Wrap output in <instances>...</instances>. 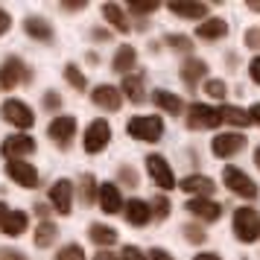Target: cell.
Instances as JSON below:
<instances>
[{
	"instance_id": "38",
	"label": "cell",
	"mask_w": 260,
	"mask_h": 260,
	"mask_svg": "<svg viewBox=\"0 0 260 260\" xmlns=\"http://www.w3.org/2000/svg\"><path fill=\"white\" fill-rule=\"evenodd\" d=\"M184 237H187L190 243H205V240H208V234L202 231L199 225H187V228H184Z\"/></svg>"
},
{
	"instance_id": "45",
	"label": "cell",
	"mask_w": 260,
	"mask_h": 260,
	"mask_svg": "<svg viewBox=\"0 0 260 260\" xmlns=\"http://www.w3.org/2000/svg\"><path fill=\"white\" fill-rule=\"evenodd\" d=\"M9 26H12V18H9V12H3V9H0V36H3V32H9Z\"/></svg>"
},
{
	"instance_id": "1",
	"label": "cell",
	"mask_w": 260,
	"mask_h": 260,
	"mask_svg": "<svg viewBox=\"0 0 260 260\" xmlns=\"http://www.w3.org/2000/svg\"><path fill=\"white\" fill-rule=\"evenodd\" d=\"M234 237L240 243H254V240H260V213L254 208H237Z\"/></svg>"
},
{
	"instance_id": "46",
	"label": "cell",
	"mask_w": 260,
	"mask_h": 260,
	"mask_svg": "<svg viewBox=\"0 0 260 260\" xmlns=\"http://www.w3.org/2000/svg\"><path fill=\"white\" fill-rule=\"evenodd\" d=\"M248 120H251V123H257V126H260V103H254V106L248 108Z\"/></svg>"
},
{
	"instance_id": "23",
	"label": "cell",
	"mask_w": 260,
	"mask_h": 260,
	"mask_svg": "<svg viewBox=\"0 0 260 260\" xmlns=\"http://www.w3.org/2000/svg\"><path fill=\"white\" fill-rule=\"evenodd\" d=\"M170 12L178 15V18H193V21H202L208 15V3H170Z\"/></svg>"
},
{
	"instance_id": "29",
	"label": "cell",
	"mask_w": 260,
	"mask_h": 260,
	"mask_svg": "<svg viewBox=\"0 0 260 260\" xmlns=\"http://www.w3.org/2000/svg\"><path fill=\"white\" fill-rule=\"evenodd\" d=\"M56 237H59V228L44 219V222L38 225V231H36V246L38 248H47V246H53V243H56Z\"/></svg>"
},
{
	"instance_id": "28",
	"label": "cell",
	"mask_w": 260,
	"mask_h": 260,
	"mask_svg": "<svg viewBox=\"0 0 260 260\" xmlns=\"http://www.w3.org/2000/svg\"><path fill=\"white\" fill-rule=\"evenodd\" d=\"M219 117H222V123H231V126H248L251 120H248V111H243V108L237 106H222L219 108Z\"/></svg>"
},
{
	"instance_id": "32",
	"label": "cell",
	"mask_w": 260,
	"mask_h": 260,
	"mask_svg": "<svg viewBox=\"0 0 260 260\" xmlns=\"http://www.w3.org/2000/svg\"><path fill=\"white\" fill-rule=\"evenodd\" d=\"M64 79L73 85V88H79L82 91L85 85H88V79H85V73L76 68V64H64Z\"/></svg>"
},
{
	"instance_id": "19",
	"label": "cell",
	"mask_w": 260,
	"mask_h": 260,
	"mask_svg": "<svg viewBox=\"0 0 260 260\" xmlns=\"http://www.w3.org/2000/svg\"><path fill=\"white\" fill-rule=\"evenodd\" d=\"M26 225H29V216H26L24 211H6V213H3V219H0V228H3V234H9V237L24 234Z\"/></svg>"
},
{
	"instance_id": "25",
	"label": "cell",
	"mask_w": 260,
	"mask_h": 260,
	"mask_svg": "<svg viewBox=\"0 0 260 260\" xmlns=\"http://www.w3.org/2000/svg\"><path fill=\"white\" fill-rule=\"evenodd\" d=\"M135 61H138V53H135V47H129V44H120V50L114 53V71L117 73H129L132 68H135Z\"/></svg>"
},
{
	"instance_id": "18",
	"label": "cell",
	"mask_w": 260,
	"mask_h": 260,
	"mask_svg": "<svg viewBox=\"0 0 260 260\" xmlns=\"http://www.w3.org/2000/svg\"><path fill=\"white\" fill-rule=\"evenodd\" d=\"M187 211L193 213V216L205 219V222H216V219L222 216V208H219L213 199H190L187 202Z\"/></svg>"
},
{
	"instance_id": "34",
	"label": "cell",
	"mask_w": 260,
	"mask_h": 260,
	"mask_svg": "<svg viewBox=\"0 0 260 260\" xmlns=\"http://www.w3.org/2000/svg\"><path fill=\"white\" fill-rule=\"evenodd\" d=\"M205 94L213 96V100H222V96L228 94V88H225L222 79H208V82H205Z\"/></svg>"
},
{
	"instance_id": "31",
	"label": "cell",
	"mask_w": 260,
	"mask_h": 260,
	"mask_svg": "<svg viewBox=\"0 0 260 260\" xmlns=\"http://www.w3.org/2000/svg\"><path fill=\"white\" fill-rule=\"evenodd\" d=\"M79 193H82L85 205H94V199H96V181H94V176H82V178H79Z\"/></svg>"
},
{
	"instance_id": "2",
	"label": "cell",
	"mask_w": 260,
	"mask_h": 260,
	"mask_svg": "<svg viewBox=\"0 0 260 260\" xmlns=\"http://www.w3.org/2000/svg\"><path fill=\"white\" fill-rule=\"evenodd\" d=\"M129 135L135 141L155 143L164 138V120L158 114H146V117H132L129 120Z\"/></svg>"
},
{
	"instance_id": "26",
	"label": "cell",
	"mask_w": 260,
	"mask_h": 260,
	"mask_svg": "<svg viewBox=\"0 0 260 260\" xmlns=\"http://www.w3.org/2000/svg\"><path fill=\"white\" fill-rule=\"evenodd\" d=\"M88 237H91L94 246H114V243H117V231H114V228H108V225H96V222L88 228Z\"/></svg>"
},
{
	"instance_id": "21",
	"label": "cell",
	"mask_w": 260,
	"mask_h": 260,
	"mask_svg": "<svg viewBox=\"0 0 260 260\" xmlns=\"http://www.w3.org/2000/svg\"><path fill=\"white\" fill-rule=\"evenodd\" d=\"M196 36L205 38V41H216V38H225V36H228V24H225L222 18H211V21H202L199 29H196Z\"/></svg>"
},
{
	"instance_id": "6",
	"label": "cell",
	"mask_w": 260,
	"mask_h": 260,
	"mask_svg": "<svg viewBox=\"0 0 260 260\" xmlns=\"http://www.w3.org/2000/svg\"><path fill=\"white\" fill-rule=\"evenodd\" d=\"M108 141H111V129H108V123L106 120H94L88 129H85V152L88 155H96V152H103L108 146Z\"/></svg>"
},
{
	"instance_id": "50",
	"label": "cell",
	"mask_w": 260,
	"mask_h": 260,
	"mask_svg": "<svg viewBox=\"0 0 260 260\" xmlns=\"http://www.w3.org/2000/svg\"><path fill=\"white\" fill-rule=\"evenodd\" d=\"M193 260H222L219 254H213V251H202V254H196Z\"/></svg>"
},
{
	"instance_id": "4",
	"label": "cell",
	"mask_w": 260,
	"mask_h": 260,
	"mask_svg": "<svg viewBox=\"0 0 260 260\" xmlns=\"http://www.w3.org/2000/svg\"><path fill=\"white\" fill-rule=\"evenodd\" d=\"M222 117L213 106H205V103H193L187 111V129H213L219 126Z\"/></svg>"
},
{
	"instance_id": "44",
	"label": "cell",
	"mask_w": 260,
	"mask_h": 260,
	"mask_svg": "<svg viewBox=\"0 0 260 260\" xmlns=\"http://www.w3.org/2000/svg\"><path fill=\"white\" fill-rule=\"evenodd\" d=\"M59 106H61V96L59 94H44V108H47V111H50V108L56 111Z\"/></svg>"
},
{
	"instance_id": "48",
	"label": "cell",
	"mask_w": 260,
	"mask_h": 260,
	"mask_svg": "<svg viewBox=\"0 0 260 260\" xmlns=\"http://www.w3.org/2000/svg\"><path fill=\"white\" fill-rule=\"evenodd\" d=\"M61 9H64V12H82V9H85V3H64Z\"/></svg>"
},
{
	"instance_id": "33",
	"label": "cell",
	"mask_w": 260,
	"mask_h": 260,
	"mask_svg": "<svg viewBox=\"0 0 260 260\" xmlns=\"http://www.w3.org/2000/svg\"><path fill=\"white\" fill-rule=\"evenodd\" d=\"M56 260H85V251H82V246L68 243V246H61V251L56 254Z\"/></svg>"
},
{
	"instance_id": "47",
	"label": "cell",
	"mask_w": 260,
	"mask_h": 260,
	"mask_svg": "<svg viewBox=\"0 0 260 260\" xmlns=\"http://www.w3.org/2000/svg\"><path fill=\"white\" fill-rule=\"evenodd\" d=\"M149 260H173V257L167 254L164 248H152V251H149Z\"/></svg>"
},
{
	"instance_id": "39",
	"label": "cell",
	"mask_w": 260,
	"mask_h": 260,
	"mask_svg": "<svg viewBox=\"0 0 260 260\" xmlns=\"http://www.w3.org/2000/svg\"><path fill=\"white\" fill-rule=\"evenodd\" d=\"M120 260H146L143 257V251L138 246H123V251H120Z\"/></svg>"
},
{
	"instance_id": "35",
	"label": "cell",
	"mask_w": 260,
	"mask_h": 260,
	"mask_svg": "<svg viewBox=\"0 0 260 260\" xmlns=\"http://www.w3.org/2000/svg\"><path fill=\"white\" fill-rule=\"evenodd\" d=\"M167 44L173 50H178V53H190L193 50V44H190L187 36H178V32H173V36H167Z\"/></svg>"
},
{
	"instance_id": "3",
	"label": "cell",
	"mask_w": 260,
	"mask_h": 260,
	"mask_svg": "<svg viewBox=\"0 0 260 260\" xmlns=\"http://www.w3.org/2000/svg\"><path fill=\"white\" fill-rule=\"evenodd\" d=\"M222 181L228 184L231 193H237V196H243V199H257V184H254L243 170H237V167H225L222 170Z\"/></svg>"
},
{
	"instance_id": "30",
	"label": "cell",
	"mask_w": 260,
	"mask_h": 260,
	"mask_svg": "<svg viewBox=\"0 0 260 260\" xmlns=\"http://www.w3.org/2000/svg\"><path fill=\"white\" fill-rule=\"evenodd\" d=\"M123 91H126V100L143 103V76H126L123 79Z\"/></svg>"
},
{
	"instance_id": "10",
	"label": "cell",
	"mask_w": 260,
	"mask_h": 260,
	"mask_svg": "<svg viewBox=\"0 0 260 260\" xmlns=\"http://www.w3.org/2000/svg\"><path fill=\"white\" fill-rule=\"evenodd\" d=\"M21 79H29V71L24 68V61L21 59H15L12 56V59H6L3 64H0V88H3V91L15 88Z\"/></svg>"
},
{
	"instance_id": "16",
	"label": "cell",
	"mask_w": 260,
	"mask_h": 260,
	"mask_svg": "<svg viewBox=\"0 0 260 260\" xmlns=\"http://www.w3.org/2000/svg\"><path fill=\"white\" fill-rule=\"evenodd\" d=\"M123 216H126V222L129 225L143 228V225L152 219V208H149L143 199H129L126 205H123Z\"/></svg>"
},
{
	"instance_id": "49",
	"label": "cell",
	"mask_w": 260,
	"mask_h": 260,
	"mask_svg": "<svg viewBox=\"0 0 260 260\" xmlns=\"http://www.w3.org/2000/svg\"><path fill=\"white\" fill-rule=\"evenodd\" d=\"M94 260H120V257H117V254H111V251H96Z\"/></svg>"
},
{
	"instance_id": "13",
	"label": "cell",
	"mask_w": 260,
	"mask_h": 260,
	"mask_svg": "<svg viewBox=\"0 0 260 260\" xmlns=\"http://www.w3.org/2000/svg\"><path fill=\"white\" fill-rule=\"evenodd\" d=\"M176 187H181L190 199H208L216 184L208 176H187V178H181V184H176Z\"/></svg>"
},
{
	"instance_id": "17",
	"label": "cell",
	"mask_w": 260,
	"mask_h": 260,
	"mask_svg": "<svg viewBox=\"0 0 260 260\" xmlns=\"http://www.w3.org/2000/svg\"><path fill=\"white\" fill-rule=\"evenodd\" d=\"M96 196H100V208H103L106 213H120V211H123V199H120L117 184L103 181V184H100V190H96Z\"/></svg>"
},
{
	"instance_id": "42",
	"label": "cell",
	"mask_w": 260,
	"mask_h": 260,
	"mask_svg": "<svg viewBox=\"0 0 260 260\" xmlns=\"http://www.w3.org/2000/svg\"><path fill=\"white\" fill-rule=\"evenodd\" d=\"M0 260H26V254H21L18 248H3L0 251Z\"/></svg>"
},
{
	"instance_id": "52",
	"label": "cell",
	"mask_w": 260,
	"mask_h": 260,
	"mask_svg": "<svg viewBox=\"0 0 260 260\" xmlns=\"http://www.w3.org/2000/svg\"><path fill=\"white\" fill-rule=\"evenodd\" d=\"M254 167H257V170H260V146H257V149H254Z\"/></svg>"
},
{
	"instance_id": "22",
	"label": "cell",
	"mask_w": 260,
	"mask_h": 260,
	"mask_svg": "<svg viewBox=\"0 0 260 260\" xmlns=\"http://www.w3.org/2000/svg\"><path fill=\"white\" fill-rule=\"evenodd\" d=\"M24 32L36 41H53V26L44 18H26L24 21Z\"/></svg>"
},
{
	"instance_id": "27",
	"label": "cell",
	"mask_w": 260,
	"mask_h": 260,
	"mask_svg": "<svg viewBox=\"0 0 260 260\" xmlns=\"http://www.w3.org/2000/svg\"><path fill=\"white\" fill-rule=\"evenodd\" d=\"M152 100H155V106L161 111H167V114H181V108H184V103L176 94H170V91H155Z\"/></svg>"
},
{
	"instance_id": "37",
	"label": "cell",
	"mask_w": 260,
	"mask_h": 260,
	"mask_svg": "<svg viewBox=\"0 0 260 260\" xmlns=\"http://www.w3.org/2000/svg\"><path fill=\"white\" fill-rule=\"evenodd\" d=\"M152 208H155V216H158V219H164V216H170V208H173V205H170V199H164V196H158V199L152 202Z\"/></svg>"
},
{
	"instance_id": "14",
	"label": "cell",
	"mask_w": 260,
	"mask_h": 260,
	"mask_svg": "<svg viewBox=\"0 0 260 260\" xmlns=\"http://www.w3.org/2000/svg\"><path fill=\"white\" fill-rule=\"evenodd\" d=\"M50 202L59 213H71V202H73V181L71 178H59L50 187Z\"/></svg>"
},
{
	"instance_id": "5",
	"label": "cell",
	"mask_w": 260,
	"mask_h": 260,
	"mask_svg": "<svg viewBox=\"0 0 260 260\" xmlns=\"http://www.w3.org/2000/svg\"><path fill=\"white\" fill-rule=\"evenodd\" d=\"M3 120L6 123H12L18 129H32V123H36V114H32V108L21 103V100H6L3 103Z\"/></svg>"
},
{
	"instance_id": "51",
	"label": "cell",
	"mask_w": 260,
	"mask_h": 260,
	"mask_svg": "<svg viewBox=\"0 0 260 260\" xmlns=\"http://www.w3.org/2000/svg\"><path fill=\"white\" fill-rule=\"evenodd\" d=\"M91 36H94V38H108V32H106V29H91Z\"/></svg>"
},
{
	"instance_id": "41",
	"label": "cell",
	"mask_w": 260,
	"mask_h": 260,
	"mask_svg": "<svg viewBox=\"0 0 260 260\" xmlns=\"http://www.w3.org/2000/svg\"><path fill=\"white\" fill-rule=\"evenodd\" d=\"M248 76H251V82L260 85V56H254V59L248 61Z\"/></svg>"
},
{
	"instance_id": "7",
	"label": "cell",
	"mask_w": 260,
	"mask_h": 260,
	"mask_svg": "<svg viewBox=\"0 0 260 260\" xmlns=\"http://www.w3.org/2000/svg\"><path fill=\"white\" fill-rule=\"evenodd\" d=\"M0 152L6 155L9 161H21V158L36 152V141L29 135H9L6 141L0 143Z\"/></svg>"
},
{
	"instance_id": "24",
	"label": "cell",
	"mask_w": 260,
	"mask_h": 260,
	"mask_svg": "<svg viewBox=\"0 0 260 260\" xmlns=\"http://www.w3.org/2000/svg\"><path fill=\"white\" fill-rule=\"evenodd\" d=\"M103 18H106L114 29H120V32H129L132 29V24L126 21V12L120 9L117 3H106V6H103Z\"/></svg>"
},
{
	"instance_id": "20",
	"label": "cell",
	"mask_w": 260,
	"mask_h": 260,
	"mask_svg": "<svg viewBox=\"0 0 260 260\" xmlns=\"http://www.w3.org/2000/svg\"><path fill=\"white\" fill-rule=\"evenodd\" d=\"M205 73H208V64L202 59H187L181 64V82L187 85V88H196L199 79H205Z\"/></svg>"
},
{
	"instance_id": "12",
	"label": "cell",
	"mask_w": 260,
	"mask_h": 260,
	"mask_svg": "<svg viewBox=\"0 0 260 260\" xmlns=\"http://www.w3.org/2000/svg\"><path fill=\"white\" fill-rule=\"evenodd\" d=\"M211 149L216 158H231L240 149H246V138L243 135H216L211 141Z\"/></svg>"
},
{
	"instance_id": "11",
	"label": "cell",
	"mask_w": 260,
	"mask_h": 260,
	"mask_svg": "<svg viewBox=\"0 0 260 260\" xmlns=\"http://www.w3.org/2000/svg\"><path fill=\"white\" fill-rule=\"evenodd\" d=\"M6 173H9V178H12L15 184H21V187H26V190L38 187V170L32 164H26V161H9V164H6Z\"/></svg>"
},
{
	"instance_id": "9",
	"label": "cell",
	"mask_w": 260,
	"mask_h": 260,
	"mask_svg": "<svg viewBox=\"0 0 260 260\" xmlns=\"http://www.w3.org/2000/svg\"><path fill=\"white\" fill-rule=\"evenodd\" d=\"M146 173H149V178H152L161 190L176 187V176H173L170 164H167L161 155H149V158H146Z\"/></svg>"
},
{
	"instance_id": "54",
	"label": "cell",
	"mask_w": 260,
	"mask_h": 260,
	"mask_svg": "<svg viewBox=\"0 0 260 260\" xmlns=\"http://www.w3.org/2000/svg\"><path fill=\"white\" fill-rule=\"evenodd\" d=\"M3 213H6V211H3V202H0V219H3Z\"/></svg>"
},
{
	"instance_id": "43",
	"label": "cell",
	"mask_w": 260,
	"mask_h": 260,
	"mask_svg": "<svg viewBox=\"0 0 260 260\" xmlns=\"http://www.w3.org/2000/svg\"><path fill=\"white\" fill-rule=\"evenodd\" d=\"M246 44H248L251 50L260 47V29H248V32H246Z\"/></svg>"
},
{
	"instance_id": "15",
	"label": "cell",
	"mask_w": 260,
	"mask_h": 260,
	"mask_svg": "<svg viewBox=\"0 0 260 260\" xmlns=\"http://www.w3.org/2000/svg\"><path fill=\"white\" fill-rule=\"evenodd\" d=\"M91 100H94V106L106 108V111H117L120 103H123V94L114 85H96L94 91H91Z\"/></svg>"
},
{
	"instance_id": "40",
	"label": "cell",
	"mask_w": 260,
	"mask_h": 260,
	"mask_svg": "<svg viewBox=\"0 0 260 260\" xmlns=\"http://www.w3.org/2000/svg\"><path fill=\"white\" fill-rule=\"evenodd\" d=\"M120 178L126 181V187H138V176H135V170H129V167H120Z\"/></svg>"
},
{
	"instance_id": "36",
	"label": "cell",
	"mask_w": 260,
	"mask_h": 260,
	"mask_svg": "<svg viewBox=\"0 0 260 260\" xmlns=\"http://www.w3.org/2000/svg\"><path fill=\"white\" fill-rule=\"evenodd\" d=\"M129 12H135V15H152V12H158V3H152V0H146V3H141V0H132V3H129Z\"/></svg>"
},
{
	"instance_id": "8",
	"label": "cell",
	"mask_w": 260,
	"mask_h": 260,
	"mask_svg": "<svg viewBox=\"0 0 260 260\" xmlns=\"http://www.w3.org/2000/svg\"><path fill=\"white\" fill-rule=\"evenodd\" d=\"M47 135L56 141V146L68 149L71 146V138L76 135V117H68V114H59L56 120H50Z\"/></svg>"
},
{
	"instance_id": "53",
	"label": "cell",
	"mask_w": 260,
	"mask_h": 260,
	"mask_svg": "<svg viewBox=\"0 0 260 260\" xmlns=\"http://www.w3.org/2000/svg\"><path fill=\"white\" fill-rule=\"evenodd\" d=\"M248 9H251V12H260V3H248Z\"/></svg>"
}]
</instances>
